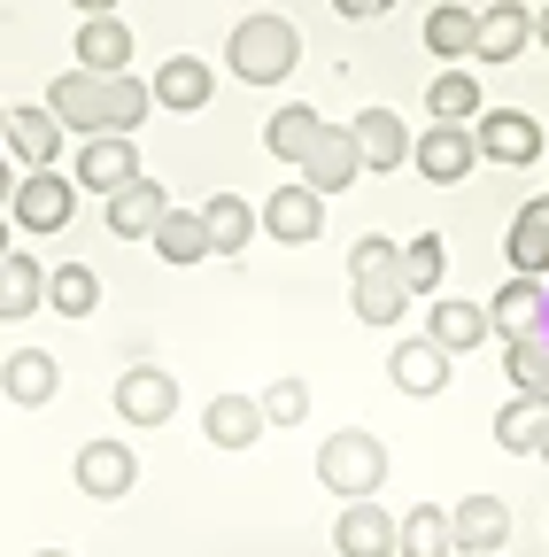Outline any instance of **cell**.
<instances>
[{
	"label": "cell",
	"instance_id": "obj_1",
	"mask_svg": "<svg viewBox=\"0 0 549 557\" xmlns=\"http://www.w3.org/2000/svg\"><path fill=\"white\" fill-rule=\"evenodd\" d=\"M47 109L62 132H140V116L155 109V94L132 78V70H116V78H101V70H62V78L47 86Z\"/></svg>",
	"mask_w": 549,
	"mask_h": 557
},
{
	"label": "cell",
	"instance_id": "obj_2",
	"mask_svg": "<svg viewBox=\"0 0 549 557\" xmlns=\"http://www.w3.org/2000/svg\"><path fill=\"white\" fill-rule=\"evenodd\" d=\"M295 62H302V32L287 16H240L225 39V70L240 86H287Z\"/></svg>",
	"mask_w": 549,
	"mask_h": 557
},
{
	"label": "cell",
	"instance_id": "obj_3",
	"mask_svg": "<svg viewBox=\"0 0 549 557\" xmlns=\"http://www.w3.org/2000/svg\"><path fill=\"white\" fill-rule=\"evenodd\" d=\"M349 302H357L364 325H402V310H410V278H402V248H395V240L364 233V240L349 248Z\"/></svg>",
	"mask_w": 549,
	"mask_h": 557
},
{
	"label": "cell",
	"instance_id": "obj_4",
	"mask_svg": "<svg viewBox=\"0 0 549 557\" xmlns=\"http://www.w3.org/2000/svg\"><path fill=\"white\" fill-rule=\"evenodd\" d=\"M317 480L333 487L340 504L379 496V480H387V442H379V434H364V426L325 434V449H317Z\"/></svg>",
	"mask_w": 549,
	"mask_h": 557
},
{
	"label": "cell",
	"instance_id": "obj_5",
	"mask_svg": "<svg viewBox=\"0 0 549 557\" xmlns=\"http://www.w3.org/2000/svg\"><path fill=\"white\" fill-rule=\"evenodd\" d=\"M140 178V148H132V132H93L86 148H78V163H71V186L78 194H116V186H132Z\"/></svg>",
	"mask_w": 549,
	"mask_h": 557
},
{
	"label": "cell",
	"instance_id": "obj_6",
	"mask_svg": "<svg viewBox=\"0 0 549 557\" xmlns=\"http://www.w3.org/2000/svg\"><path fill=\"white\" fill-rule=\"evenodd\" d=\"M71 209H78V186L62 171H24L16 194H9V218L24 233H62V225H71Z\"/></svg>",
	"mask_w": 549,
	"mask_h": 557
},
{
	"label": "cell",
	"instance_id": "obj_7",
	"mask_svg": "<svg viewBox=\"0 0 549 557\" xmlns=\"http://www.w3.org/2000/svg\"><path fill=\"white\" fill-rule=\"evenodd\" d=\"M116 418L124 426H171V410H178V380L163 372V364H132L124 380H116Z\"/></svg>",
	"mask_w": 549,
	"mask_h": 557
},
{
	"label": "cell",
	"instance_id": "obj_8",
	"mask_svg": "<svg viewBox=\"0 0 549 557\" xmlns=\"http://www.w3.org/2000/svg\"><path fill=\"white\" fill-rule=\"evenodd\" d=\"M472 139H479V156H488V163H541V124L526 109H479Z\"/></svg>",
	"mask_w": 549,
	"mask_h": 557
},
{
	"label": "cell",
	"instance_id": "obj_9",
	"mask_svg": "<svg viewBox=\"0 0 549 557\" xmlns=\"http://www.w3.org/2000/svg\"><path fill=\"white\" fill-rule=\"evenodd\" d=\"M410 156H419V171H426L434 186H457V178L479 163V139H472V124H426L419 139H410Z\"/></svg>",
	"mask_w": 549,
	"mask_h": 557
},
{
	"label": "cell",
	"instance_id": "obj_10",
	"mask_svg": "<svg viewBox=\"0 0 549 557\" xmlns=\"http://www.w3.org/2000/svg\"><path fill=\"white\" fill-rule=\"evenodd\" d=\"M295 171H302V186H310V194H340V186H357V171H364V163H357V139H349V124H325Z\"/></svg>",
	"mask_w": 549,
	"mask_h": 557
},
{
	"label": "cell",
	"instance_id": "obj_11",
	"mask_svg": "<svg viewBox=\"0 0 549 557\" xmlns=\"http://www.w3.org/2000/svg\"><path fill=\"white\" fill-rule=\"evenodd\" d=\"M255 225H263V233H279L287 248H310V240L325 233V194H310V186H279V194L255 209Z\"/></svg>",
	"mask_w": 549,
	"mask_h": 557
},
{
	"label": "cell",
	"instance_id": "obj_12",
	"mask_svg": "<svg viewBox=\"0 0 549 557\" xmlns=\"http://www.w3.org/2000/svg\"><path fill=\"white\" fill-rule=\"evenodd\" d=\"M148 94H155V109H178V116H194L201 101L217 94V70L201 62V54H163V70L148 78Z\"/></svg>",
	"mask_w": 549,
	"mask_h": 557
},
{
	"label": "cell",
	"instance_id": "obj_13",
	"mask_svg": "<svg viewBox=\"0 0 549 557\" xmlns=\"http://www.w3.org/2000/svg\"><path fill=\"white\" fill-rule=\"evenodd\" d=\"M132 480H140V457H132L124 442H86V449H78V487H86L93 504L132 496Z\"/></svg>",
	"mask_w": 549,
	"mask_h": 557
},
{
	"label": "cell",
	"instance_id": "obj_14",
	"mask_svg": "<svg viewBox=\"0 0 549 557\" xmlns=\"http://www.w3.org/2000/svg\"><path fill=\"white\" fill-rule=\"evenodd\" d=\"M449 534H457L464 557H488V549L511 542V504H503V496H464V504L449 511Z\"/></svg>",
	"mask_w": 549,
	"mask_h": 557
},
{
	"label": "cell",
	"instance_id": "obj_15",
	"mask_svg": "<svg viewBox=\"0 0 549 557\" xmlns=\"http://www.w3.org/2000/svg\"><path fill=\"white\" fill-rule=\"evenodd\" d=\"M349 139H357V163H364V171H402V163H410V124H402L395 109H364V116L349 124Z\"/></svg>",
	"mask_w": 549,
	"mask_h": 557
},
{
	"label": "cell",
	"instance_id": "obj_16",
	"mask_svg": "<svg viewBox=\"0 0 549 557\" xmlns=\"http://www.w3.org/2000/svg\"><path fill=\"white\" fill-rule=\"evenodd\" d=\"M24 171H54V156H62V124H54V109L39 101V109H9V139H0Z\"/></svg>",
	"mask_w": 549,
	"mask_h": 557
},
{
	"label": "cell",
	"instance_id": "obj_17",
	"mask_svg": "<svg viewBox=\"0 0 549 557\" xmlns=\"http://www.w3.org/2000/svg\"><path fill=\"white\" fill-rule=\"evenodd\" d=\"M0 395L24 403V410H47V403L62 395V364L47 357V348H16V357L0 364Z\"/></svg>",
	"mask_w": 549,
	"mask_h": 557
},
{
	"label": "cell",
	"instance_id": "obj_18",
	"mask_svg": "<svg viewBox=\"0 0 549 557\" xmlns=\"http://www.w3.org/2000/svg\"><path fill=\"white\" fill-rule=\"evenodd\" d=\"M387 380L402 387V395H441L449 387V348L441 341H395V357H387Z\"/></svg>",
	"mask_w": 549,
	"mask_h": 557
},
{
	"label": "cell",
	"instance_id": "obj_19",
	"mask_svg": "<svg viewBox=\"0 0 549 557\" xmlns=\"http://www.w3.org/2000/svg\"><path fill=\"white\" fill-rule=\"evenodd\" d=\"M163 209H171V194H163V186L140 171L132 186H116V194H109V233H116V240H148Z\"/></svg>",
	"mask_w": 549,
	"mask_h": 557
},
{
	"label": "cell",
	"instance_id": "obj_20",
	"mask_svg": "<svg viewBox=\"0 0 549 557\" xmlns=\"http://www.w3.org/2000/svg\"><path fill=\"white\" fill-rule=\"evenodd\" d=\"M333 549H340V557H395V519H387L372 496H364V504H340Z\"/></svg>",
	"mask_w": 549,
	"mask_h": 557
},
{
	"label": "cell",
	"instance_id": "obj_21",
	"mask_svg": "<svg viewBox=\"0 0 549 557\" xmlns=\"http://www.w3.org/2000/svg\"><path fill=\"white\" fill-rule=\"evenodd\" d=\"M526 39H534V16L519 9V0H488V9H479L472 54H479V62H511V54H526Z\"/></svg>",
	"mask_w": 549,
	"mask_h": 557
},
{
	"label": "cell",
	"instance_id": "obj_22",
	"mask_svg": "<svg viewBox=\"0 0 549 557\" xmlns=\"http://www.w3.org/2000/svg\"><path fill=\"white\" fill-rule=\"evenodd\" d=\"M541 310H549L541 278H503V295L488 302V325H496L503 341H526V333H541Z\"/></svg>",
	"mask_w": 549,
	"mask_h": 557
},
{
	"label": "cell",
	"instance_id": "obj_23",
	"mask_svg": "<svg viewBox=\"0 0 549 557\" xmlns=\"http://www.w3.org/2000/svg\"><path fill=\"white\" fill-rule=\"evenodd\" d=\"M503 256H511V271H519V278H549V201H526L519 218H511Z\"/></svg>",
	"mask_w": 549,
	"mask_h": 557
},
{
	"label": "cell",
	"instance_id": "obj_24",
	"mask_svg": "<svg viewBox=\"0 0 549 557\" xmlns=\"http://www.w3.org/2000/svg\"><path fill=\"white\" fill-rule=\"evenodd\" d=\"M39 302H47V271L9 248V256H0V325H24Z\"/></svg>",
	"mask_w": 549,
	"mask_h": 557
},
{
	"label": "cell",
	"instance_id": "obj_25",
	"mask_svg": "<svg viewBox=\"0 0 549 557\" xmlns=\"http://www.w3.org/2000/svg\"><path fill=\"white\" fill-rule=\"evenodd\" d=\"M488 333H496V325H488V310H479V302H457V295H441V302H434V318H426V341H441L449 357L479 348Z\"/></svg>",
	"mask_w": 549,
	"mask_h": 557
},
{
	"label": "cell",
	"instance_id": "obj_26",
	"mask_svg": "<svg viewBox=\"0 0 549 557\" xmlns=\"http://www.w3.org/2000/svg\"><path fill=\"white\" fill-rule=\"evenodd\" d=\"M201 434H210L217 449H248L263 434V403L255 395H217L210 410H201Z\"/></svg>",
	"mask_w": 549,
	"mask_h": 557
},
{
	"label": "cell",
	"instance_id": "obj_27",
	"mask_svg": "<svg viewBox=\"0 0 549 557\" xmlns=\"http://www.w3.org/2000/svg\"><path fill=\"white\" fill-rule=\"evenodd\" d=\"M148 240H155L163 263H210V225H201V209H163Z\"/></svg>",
	"mask_w": 549,
	"mask_h": 557
},
{
	"label": "cell",
	"instance_id": "obj_28",
	"mask_svg": "<svg viewBox=\"0 0 549 557\" xmlns=\"http://www.w3.org/2000/svg\"><path fill=\"white\" fill-rule=\"evenodd\" d=\"M78 70H101V78L132 70V32H124L116 16H86V24H78Z\"/></svg>",
	"mask_w": 549,
	"mask_h": 557
},
{
	"label": "cell",
	"instance_id": "obj_29",
	"mask_svg": "<svg viewBox=\"0 0 549 557\" xmlns=\"http://www.w3.org/2000/svg\"><path fill=\"white\" fill-rule=\"evenodd\" d=\"M201 225H210V256H240L255 240V209L240 194H210L201 201Z\"/></svg>",
	"mask_w": 549,
	"mask_h": 557
},
{
	"label": "cell",
	"instance_id": "obj_30",
	"mask_svg": "<svg viewBox=\"0 0 549 557\" xmlns=\"http://www.w3.org/2000/svg\"><path fill=\"white\" fill-rule=\"evenodd\" d=\"M395 549H402V557H449V549H457V534H449V511H441V504H419V511H402V519H395Z\"/></svg>",
	"mask_w": 549,
	"mask_h": 557
},
{
	"label": "cell",
	"instance_id": "obj_31",
	"mask_svg": "<svg viewBox=\"0 0 549 557\" xmlns=\"http://www.w3.org/2000/svg\"><path fill=\"white\" fill-rule=\"evenodd\" d=\"M541 426H549V395H519V403L496 410V442H503L511 457H534V449H541Z\"/></svg>",
	"mask_w": 549,
	"mask_h": 557
},
{
	"label": "cell",
	"instance_id": "obj_32",
	"mask_svg": "<svg viewBox=\"0 0 549 557\" xmlns=\"http://www.w3.org/2000/svg\"><path fill=\"white\" fill-rule=\"evenodd\" d=\"M472 39H479V9H464V0H441V9L426 16V47H434L441 62H464Z\"/></svg>",
	"mask_w": 549,
	"mask_h": 557
},
{
	"label": "cell",
	"instance_id": "obj_33",
	"mask_svg": "<svg viewBox=\"0 0 549 557\" xmlns=\"http://www.w3.org/2000/svg\"><path fill=\"white\" fill-rule=\"evenodd\" d=\"M47 310L93 318V310H101V278H93L86 263H54V271H47Z\"/></svg>",
	"mask_w": 549,
	"mask_h": 557
},
{
	"label": "cell",
	"instance_id": "obj_34",
	"mask_svg": "<svg viewBox=\"0 0 549 557\" xmlns=\"http://www.w3.org/2000/svg\"><path fill=\"white\" fill-rule=\"evenodd\" d=\"M317 132H325V116L295 101V109H279V116H271V124H263V148H271V156H279V163H302Z\"/></svg>",
	"mask_w": 549,
	"mask_h": 557
},
{
	"label": "cell",
	"instance_id": "obj_35",
	"mask_svg": "<svg viewBox=\"0 0 549 557\" xmlns=\"http://www.w3.org/2000/svg\"><path fill=\"white\" fill-rule=\"evenodd\" d=\"M426 109H434V124H472L479 116V78L472 70H441L426 86Z\"/></svg>",
	"mask_w": 549,
	"mask_h": 557
},
{
	"label": "cell",
	"instance_id": "obj_36",
	"mask_svg": "<svg viewBox=\"0 0 549 557\" xmlns=\"http://www.w3.org/2000/svg\"><path fill=\"white\" fill-rule=\"evenodd\" d=\"M503 372L519 395H549V341L526 333V341H503Z\"/></svg>",
	"mask_w": 549,
	"mask_h": 557
},
{
	"label": "cell",
	"instance_id": "obj_37",
	"mask_svg": "<svg viewBox=\"0 0 549 557\" xmlns=\"http://www.w3.org/2000/svg\"><path fill=\"white\" fill-rule=\"evenodd\" d=\"M441 271H449L441 233H419V240L402 248V278H410V295H434V287H441Z\"/></svg>",
	"mask_w": 549,
	"mask_h": 557
},
{
	"label": "cell",
	"instance_id": "obj_38",
	"mask_svg": "<svg viewBox=\"0 0 549 557\" xmlns=\"http://www.w3.org/2000/svg\"><path fill=\"white\" fill-rule=\"evenodd\" d=\"M255 403H263V426H302L310 418V380H271Z\"/></svg>",
	"mask_w": 549,
	"mask_h": 557
},
{
	"label": "cell",
	"instance_id": "obj_39",
	"mask_svg": "<svg viewBox=\"0 0 549 557\" xmlns=\"http://www.w3.org/2000/svg\"><path fill=\"white\" fill-rule=\"evenodd\" d=\"M333 9L349 16V24H372V16H387V9H395V0H333Z\"/></svg>",
	"mask_w": 549,
	"mask_h": 557
},
{
	"label": "cell",
	"instance_id": "obj_40",
	"mask_svg": "<svg viewBox=\"0 0 549 557\" xmlns=\"http://www.w3.org/2000/svg\"><path fill=\"white\" fill-rule=\"evenodd\" d=\"M9 194H16V171H9V156H0V218H9Z\"/></svg>",
	"mask_w": 549,
	"mask_h": 557
},
{
	"label": "cell",
	"instance_id": "obj_41",
	"mask_svg": "<svg viewBox=\"0 0 549 557\" xmlns=\"http://www.w3.org/2000/svg\"><path fill=\"white\" fill-rule=\"evenodd\" d=\"M78 16H116V0H71Z\"/></svg>",
	"mask_w": 549,
	"mask_h": 557
},
{
	"label": "cell",
	"instance_id": "obj_42",
	"mask_svg": "<svg viewBox=\"0 0 549 557\" xmlns=\"http://www.w3.org/2000/svg\"><path fill=\"white\" fill-rule=\"evenodd\" d=\"M534 39H541V47H549V9H541V16H534Z\"/></svg>",
	"mask_w": 549,
	"mask_h": 557
},
{
	"label": "cell",
	"instance_id": "obj_43",
	"mask_svg": "<svg viewBox=\"0 0 549 557\" xmlns=\"http://www.w3.org/2000/svg\"><path fill=\"white\" fill-rule=\"evenodd\" d=\"M534 457H541V465H549V426H541V449H534Z\"/></svg>",
	"mask_w": 549,
	"mask_h": 557
},
{
	"label": "cell",
	"instance_id": "obj_44",
	"mask_svg": "<svg viewBox=\"0 0 549 557\" xmlns=\"http://www.w3.org/2000/svg\"><path fill=\"white\" fill-rule=\"evenodd\" d=\"M0 139H9V101H0Z\"/></svg>",
	"mask_w": 549,
	"mask_h": 557
},
{
	"label": "cell",
	"instance_id": "obj_45",
	"mask_svg": "<svg viewBox=\"0 0 549 557\" xmlns=\"http://www.w3.org/2000/svg\"><path fill=\"white\" fill-rule=\"evenodd\" d=\"M0 256H9V218H0Z\"/></svg>",
	"mask_w": 549,
	"mask_h": 557
},
{
	"label": "cell",
	"instance_id": "obj_46",
	"mask_svg": "<svg viewBox=\"0 0 549 557\" xmlns=\"http://www.w3.org/2000/svg\"><path fill=\"white\" fill-rule=\"evenodd\" d=\"M39 557H71V549H39Z\"/></svg>",
	"mask_w": 549,
	"mask_h": 557
},
{
	"label": "cell",
	"instance_id": "obj_47",
	"mask_svg": "<svg viewBox=\"0 0 549 557\" xmlns=\"http://www.w3.org/2000/svg\"><path fill=\"white\" fill-rule=\"evenodd\" d=\"M541 341H549V310H541Z\"/></svg>",
	"mask_w": 549,
	"mask_h": 557
},
{
	"label": "cell",
	"instance_id": "obj_48",
	"mask_svg": "<svg viewBox=\"0 0 549 557\" xmlns=\"http://www.w3.org/2000/svg\"><path fill=\"white\" fill-rule=\"evenodd\" d=\"M464 9H488V0H464Z\"/></svg>",
	"mask_w": 549,
	"mask_h": 557
},
{
	"label": "cell",
	"instance_id": "obj_49",
	"mask_svg": "<svg viewBox=\"0 0 549 557\" xmlns=\"http://www.w3.org/2000/svg\"><path fill=\"white\" fill-rule=\"evenodd\" d=\"M488 557H503V549H488Z\"/></svg>",
	"mask_w": 549,
	"mask_h": 557
}]
</instances>
